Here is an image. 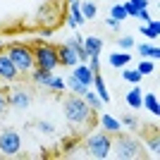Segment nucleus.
Segmentation results:
<instances>
[{
	"label": "nucleus",
	"mask_w": 160,
	"mask_h": 160,
	"mask_svg": "<svg viewBox=\"0 0 160 160\" xmlns=\"http://www.w3.org/2000/svg\"><path fill=\"white\" fill-rule=\"evenodd\" d=\"M7 105H12V108H29L31 105V96L24 91V88H14V91H10L7 93Z\"/></svg>",
	"instance_id": "6e6552de"
},
{
	"label": "nucleus",
	"mask_w": 160,
	"mask_h": 160,
	"mask_svg": "<svg viewBox=\"0 0 160 160\" xmlns=\"http://www.w3.org/2000/svg\"><path fill=\"white\" fill-rule=\"evenodd\" d=\"M58 50V62L60 67H74L79 65V55H77V48L69 46V43H62L60 48H55Z\"/></svg>",
	"instance_id": "0eeeda50"
},
{
	"label": "nucleus",
	"mask_w": 160,
	"mask_h": 160,
	"mask_svg": "<svg viewBox=\"0 0 160 160\" xmlns=\"http://www.w3.org/2000/svg\"><path fill=\"white\" fill-rule=\"evenodd\" d=\"M141 98H143V91L139 88V84H132V88L124 93V103L129 108H141Z\"/></svg>",
	"instance_id": "f8f14e48"
},
{
	"label": "nucleus",
	"mask_w": 160,
	"mask_h": 160,
	"mask_svg": "<svg viewBox=\"0 0 160 160\" xmlns=\"http://www.w3.org/2000/svg\"><path fill=\"white\" fill-rule=\"evenodd\" d=\"M50 74H53V72H48V69L31 67V81H33V84H41V86H46L48 79H50Z\"/></svg>",
	"instance_id": "4be33fe9"
},
{
	"label": "nucleus",
	"mask_w": 160,
	"mask_h": 160,
	"mask_svg": "<svg viewBox=\"0 0 160 160\" xmlns=\"http://www.w3.org/2000/svg\"><path fill=\"white\" fill-rule=\"evenodd\" d=\"M141 108H146L151 115H155V117H158V115H160L158 93H143V98H141Z\"/></svg>",
	"instance_id": "4468645a"
},
{
	"label": "nucleus",
	"mask_w": 160,
	"mask_h": 160,
	"mask_svg": "<svg viewBox=\"0 0 160 160\" xmlns=\"http://www.w3.org/2000/svg\"><path fill=\"white\" fill-rule=\"evenodd\" d=\"M136 50H139L141 58H148V60H158V58H160V48L158 46H151V43H141Z\"/></svg>",
	"instance_id": "aec40b11"
},
{
	"label": "nucleus",
	"mask_w": 160,
	"mask_h": 160,
	"mask_svg": "<svg viewBox=\"0 0 160 160\" xmlns=\"http://www.w3.org/2000/svg\"><path fill=\"white\" fill-rule=\"evenodd\" d=\"M5 53L12 60V65L17 67V72H31V67H33L31 46H27V43H12V46H7Z\"/></svg>",
	"instance_id": "f03ea898"
},
{
	"label": "nucleus",
	"mask_w": 160,
	"mask_h": 160,
	"mask_svg": "<svg viewBox=\"0 0 160 160\" xmlns=\"http://www.w3.org/2000/svg\"><path fill=\"white\" fill-rule=\"evenodd\" d=\"M120 122H122V127H129V129H134L136 124H139V122H136V117H132V115H124Z\"/></svg>",
	"instance_id": "473e14b6"
},
{
	"label": "nucleus",
	"mask_w": 160,
	"mask_h": 160,
	"mask_svg": "<svg viewBox=\"0 0 160 160\" xmlns=\"http://www.w3.org/2000/svg\"><path fill=\"white\" fill-rule=\"evenodd\" d=\"M146 146H148V151H151V153H155V155H158V151H160V139H158V134H153V136H148Z\"/></svg>",
	"instance_id": "c85d7f7f"
},
{
	"label": "nucleus",
	"mask_w": 160,
	"mask_h": 160,
	"mask_svg": "<svg viewBox=\"0 0 160 160\" xmlns=\"http://www.w3.org/2000/svg\"><path fill=\"white\" fill-rule=\"evenodd\" d=\"M136 69H139L141 77H146V74H153V72H155V62H153V60H148V58H143V60L139 62V67H136Z\"/></svg>",
	"instance_id": "b1692460"
},
{
	"label": "nucleus",
	"mask_w": 160,
	"mask_h": 160,
	"mask_svg": "<svg viewBox=\"0 0 160 160\" xmlns=\"http://www.w3.org/2000/svg\"><path fill=\"white\" fill-rule=\"evenodd\" d=\"M143 79L139 74V69H129V67H122V81H127V84H139Z\"/></svg>",
	"instance_id": "5701e85b"
},
{
	"label": "nucleus",
	"mask_w": 160,
	"mask_h": 160,
	"mask_svg": "<svg viewBox=\"0 0 160 160\" xmlns=\"http://www.w3.org/2000/svg\"><path fill=\"white\" fill-rule=\"evenodd\" d=\"M67 2H69V5H72V2H77V0H67Z\"/></svg>",
	"instance_id": "4c0bfd02"
},
{
	"label": "nucleus",
	"mask_w": 160,
	"mask_h": 160,
	"mask_svg": "<svg viewBox=\"0 0 160 160\" xmlns=\"http://www.w3.org/2000/svg\"><path fill=\"white\" fill-rule=\"evenodd\" d=\"M117 46H120L122 50H132L136 43H134V36H120V38H117Z\"/></svg>",
	"instance_id": "cd10ccee"
},
{
	"label": "nucleus",
	"mask_w": 160,
	"mask_h": 160,
	"mask_svg": "<svg viewBox=\"0 0 160 160\" xmlns=\"http://www.w3.org/2000/svg\"><path fill=\"white\" fill-rule=\"evenodd\" d=\"M141 33H143L146 38L155 41V38L160 36V22H158V19H151V22H146V27H141Z\"/></svg>",
	"instance_id": "a211bd4d"
},
{
	"label": "nucleus",
	"mask_w": 160,
	"mask_h": 160,
	"mask_svg": "<svg viewBox=\"0 0 160 160\" xmlns=\"http://www.w3.org/2000/svg\"><path fill=\"white\" fill-rule=\"evenodd\" d=\"M81 98L88 103V108H91V110H100V108H103V100L98 98V93H96V91H91V86L81 93Z\"/></svg>",
	"instance_id": "412c9836"
},
{
	"label": "nucleus",
	"mask_w": 160,
	"mask_h": 160,
	"mask_svg": "<svg viewBox=\"0 0 160 160\" xmlns=\"http://www.w3.org/2000/svg\"><path fill=\"white\" fill-rule=\"evenodd\" d=\"M110 17L117 22H124L127 19V10H124V5H112L110 7Z\"/></svg>",
	"instance_id": "bb28decb"
},
{
	"label": "nucleus",
	"mask_w": 160,
	"mask_h": 160,
	"mask_svg": "<svg viewBox=\"0 0 160 160\" xmlns=\"http://www.w3.org/2000/svg\"><path fill=\"white\" fill-rule=\"evenodd\" d=\"M74 77H77L81 84H86V86H91V81H93V72H91V67H88L86 62L74 65Z\"/></svg>",
	"instance_id": "9b49d317"
},
{
	"label": "nucleus",
	"mask_w": 160,
	"mask_h": 160,
	"mask_svg": "<svg viewBox=\"0 0 160 160\" xmlns=\"http://www.w3.org/2000/svg\"><path fill=\"white\" fill-rule=\"evenodd\" d=\"M7 110V96L5 93H0V115Z\"/></svg>",
	"instance_id": "c9c22d12"
},
{
	"label": "nucleus",
	"mask_w": 160,
	"mask_h": 160,
	"mask_svg": "<svg viewBox=\"0 0 160 160\" xmlns=\"http://www.w3.org/2000/svg\"><path fill=\"white\" fill-rule=\"evenodd\" d=\"M62 108H65V120L69 124H74V127L86 124L88 117H91V108H88V103L81 96H69Z\"/></svg>",
	"instance_id": "f257e3e1"
},
{
	"label": "nucleus",
	"mask_w": 160,
	"mask_h": 160,
	"mask_svg": "<svg viewBox=\"0 0 160 160\" xmlns=\"http://www.w3.org/2000/svg\"><path fill=\"white\" fill-rule=\"evenodd\" d=\"M81 7V14H84V19H93L96 14H98V7L93 5V2H79Z\"/></svg>",
	"instance_id": "393cba45"
},
{
	"label": "nucleus",
	"mask_w": 160,
	"mask_h": 160,
	"mask_svg": "<svg viewBox=\"0 0 160 160\" xmlns=\"http://www.w3.org/2000/svg\"><path fill=\"white\" fill-rule=\"evenodd\" d=\"M100 127H103V132H122V122L120 120H115L112 115H108V112H100Z\"/></svg>",
	"instance_id": "ddd939ff"
},
{
	"label": "nucleus",
	"mask_w": 160,
	"mask_h": 160,
	"mask_svg": "<svg viewBox=\"0 0 160 160\" xmlns=\"http://www.w3.org/2000/svg\"><path fill=\"white\" fill-rule=\"evenodd\" d=\"M86 151H88L91 158L103 160V158L110 155V151H112V139L108 136V132H96V134H91L86 139Z\"/></svg>",
	"instance_id": "20e7f679"
},
{
	"label": "nucleus",
	"mask_w": 160,
	"mask_h": 160,
	"mask_svg": "<svg viewBox=\"0 0 160 160\" xmlns=\"http://www.w3.org/2000/svg\"><path fill=\"white\" fill-rule=\"evenodd\" d=\"M65 88H69L74 96H81L88 86H86V84H81V81L74 77V74H69V77H67V81H65Z\"/></svg>",
	"instance_id": "6ab92c4d"
},
{
	"label": "nucleus",
	"mask_w": 160,
	"mask_h": 160,
	"mask_svg": "<svg viewBox=\"0 0 160 160\" xmlns=\"http://www.w3.org/2000/svg\"><path fill=\"white\" fill-rule=\"evenodd\" d=\"M0 79L2 81L17 79V67H14L12 60L7 58V53H0Z\"/></svg>",
	"instance_id": "1a4fd4ad"
},
{
	"label": "nucleus",
	"mask_w": 160,
	"mask_h": 160,
	"mask_svg": "<svg viewBox=\"0 0 160 160\" xmlns=\"http://www.w3.org/2000/svg\"><path fill=\"white\" fill-rule=\"evenodd\" d=\"M84 48H86L88 55H100V50H103V41H100L98 36H86V38H84Z\"/></svg>",
	"instance_id": "f3484780"
},
{
	"label": "nucleus",
	"mask_w": 160,
	"mask_h": 160,
	"mask_svg": "<svg viewBox=\"0 0 160 160\" xmlns=\"http://www.w3.org/2000/svg\"><path fill=\"white\" fill-rule=\"evenodd\" d=\"M136 17H139L141 22H151V14H148V7H141L139 12H136Z\"/></svg>",
	"instance_id": "72a5a7b5"
},
{
	"label": "nucleus",
	"mask_w": 160,
	"mask_h": 160,
	"mask_svg": "<svg viewBox=\"0 0 160 160\" xmlns=\"http://www.w3.org/2000/svg\"><path fill=\"white\" fill-rule=\"evenodd\" d=\"M139 151H141L139 141H134L132 136H117L110 153H115V158H120V160H134L141 155Z\"/></svg>",
	"instance_id": "39448f33"
},
{
	"label": "nucleus",
	"mask_w": 160,
	"mask_h": 160,
	"mask_svg": "<svg viewBox=\"0 0 160 160\" xmlns=\"http://www.w3.org/2000/svg\"><path fill=\"white\" fill-rule=\"evenodd\" d=\"M0 50H2V38H0Z\"/></svg>",
	"instance_id": "58836bf2"
},
{
	"label": "nucleus",
	"mask_w": 160,
	"mask_h": 160,
	"mask_svg": "<svg viewBox=\"0 0 160 160\" xmlns=\"http://www.w3.org/2000/svg\"><path fill=\"white\" fill-rule=\"evenodd\" d=\"M22 151V136L17 129H2L0 132V153L12 158V155H19Z\"/></svg>",
	"instance_id": "423d86ee"
},
{
	"label": "nucleus",
	"mask_w": 160,
	"mask_h": 160,
	"mask_svg": "<svg viewBox=\"0 0 160 160\" xmlns=\"http://www.w3.org/2000/svg\"><path fill=\"white\" fill-rule=\"evenodd\" d=\"M33 50V67H41V69H48V72H55L60 62H58V50L48 43H36L31 48Z\"/></svg>",
	"instance_id": "7ed1b4c3"
},
{
	"label": "nucleus",
	"mask_w": 160,
	"mask_h": 160,
	"mask_svg": "<svg viewBox=\"0 0 160 160\" xmlns=\"http://www.w3.org/2000/svg\"><path fill=\"white\" fill-rule=\"evenodd\" d=\"M122 5H124V10H127V17H136V12H139L141 7H136L132 2V0H127V2H122Z\"/></svg>",
	"instance_id": "2f4dec72"
},
{
	"label": "nucleus",
	"mask_w": 160,
	"mask_h": 160,
	"mask_svg": "<svg viewBox=\"0 0 160 160\" xmlns=\"http://www.w3.org/2000/svg\"><path fill=\"white\" fill-rule=\"evenodd\" d=\"M84 22H86V19H84V14H81L79 0H77V2H72V5H69V14H67V24H69L72 29H77V27H81Z\"/></svg>",
	"instance_id": "9d476101"
},
{
	"label": "nucleus",
	"mask_w": 160,
	"mask_h": 160,
	"mask_svg": "<svg viewBox=\"0 0 160 160\" xmlns=\"http://www.w3.org/2000/svg\"><path fill=\"white\" fill-rule=\"evenodd\" d=\"M136 7H148V0H132Z\"/></svg>",
	"instance_id": "e433bc0d"
},
{
	"label": "nucleus",
	"mask_w": 160,
	"mask_h": 160,
	"mask_svg": "<svg viewBox=\"0 0 160 160\" xmlns=\"http://www.w3.org/2000/svg\"><path fill=\"white\" fill-rule=\"evenodd\" d=\"M86 65L91 67V72H93V74H98L100 72V55H88Z\"/></svg>",
	"instance_id": "c756f323"
},
{
	"label": "nucleus",
	"mask_w": 160,
	"mask_h": 160,
	"mask_svg": "<svg viewBox=\"0 0 160 160\" xmlns=\"http://www.w3.org/2000/svg\"><path fill=\"white\" fill-rule=\"evenodd\" d=\"M46 88H53V91H65V79H60L58 74H50Z\"/></svg>",
	"instance_id": "a878e982"
},
{
	"label": "nucleus",
	"mask_w": 160,
	"mask_h": 160,
	"mask_svg": "<svg viewBox=\"0 0 160 160\" xmlns=\"http://www.w3.org/2000/svg\"><path fill=\"white\" fill-rule=\"evenodd\" d=\"M108 62H110V67L122 69V67H127L129 62H132V55H129L127 50H120V53H112V55H110V58H108Z\"/></svg>",
	"instance_id": "2eb2a0df"
},
{
	"label": "nucleus",
	"mask_w": 160,
	"mask_h": 160,
	"mask_svg": "<svg viewBox=\"0 0 160 160\" xmlns=\"http://www.w3.org/2000/svg\"><path fill=\"white\" fill-rule=\"evenodd\" d=\"M105 24H108V27H110V29H112V31H117V29H120V24H122V22L112 19V17H108V19H105Z\"/></svg>",
	"instance_id": "f704fd0d"
},
{
	"label": "nucleus",
	"mask_w": 160,
	"mask_h": 160,
	"mask_svg": "<svg viewBox=\"0 0 160 160\" xmlns=\"http://www.w3.org/2000/svg\"><path fill=\"white\" fill-rule=\"evenodd\" d=\"M91 86L96 88V93H98V98L103 100V103H108L110 100V93H108V86H105V81H103V77L98 74H93V81H91Z\"/></svg>",
	"instance_id": "dca6fc26"
},
{
	"label": "nucleus",
	"mask_w": 160,
	"mask_h": 160,
	"mask_svg": "<svg viewBox=\"0 0 160 160\" xmlns=\"http://www.w3.org/2000/svg\"><path fill=\"white\" fill-rule=\"evenodd\" d=\"M36 129L43 134H55V124H50V122H36Z\"/></svg>",
	"instance_id": "7c9ffc66"
}]
</instances>
